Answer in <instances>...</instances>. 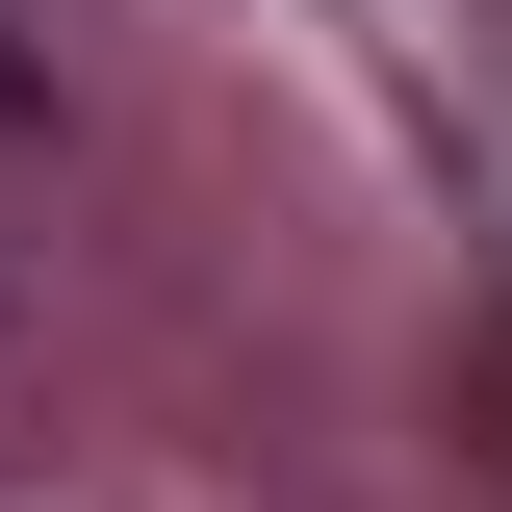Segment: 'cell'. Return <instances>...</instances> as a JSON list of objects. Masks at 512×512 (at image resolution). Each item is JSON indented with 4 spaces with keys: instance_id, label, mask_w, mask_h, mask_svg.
<instances>
[{
    "instance_id": "6da1fadb",
    "label": "cell",
    "mask_w": 512,
    "mask_h": 512,
    "mask_svg": "<svg viewBox=\"0 0 512 512\" xmlns=\"http://www.w3.org/2000/svg\"><path fill=\"white\" fill-rule=\"evenodd\" d=\"M0 128H26V52H0Z\"/></svg>"
}]
</instances>
